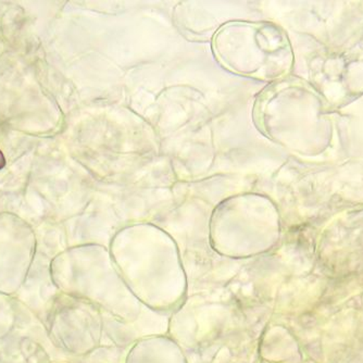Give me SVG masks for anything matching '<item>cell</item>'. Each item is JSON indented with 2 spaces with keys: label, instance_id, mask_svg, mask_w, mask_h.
Wrapping results in <instances>:
<instances>
[{
  "label": "cell",
  "instance_id": "1",
  "mask_svg": "<svg viewBox=\"0 0 363 363\" xmlns=\"http://www.w3.org/2000/svg\"><path fill=\"white\" fill-rule=\"evenodd\" d=\"M6 166V159L4 157L3 152L0 150V169H3Z\"/></svg>",
  "mask_w": 363,
  "mask_h": 363
}]
</instances>
